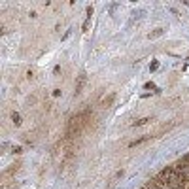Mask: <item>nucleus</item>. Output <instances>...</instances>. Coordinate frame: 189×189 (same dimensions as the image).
I'll use <instances>...</instances> for the list:
<instances>
[{"mask_svg":"<svg viewBox=\"0 0 189 189\" xmlns=\"http://www.w3.org/2000/svg\"><path fill=\"white\" fill-rule=\"evenodd\" d=\"M161 34H163V28H157L155 32H151V34H149V38H157V36H161Z\"/></svg>","mask_w":189,"mask_h":189,"instance_id":"obj_6","label":"nucleus"},{"mask_svg":"<svg viewBox=\"0 0 189 189\" xmlns=\"http://www.w3.org/2000/svg\"><path fill=\"white\" fill-rule=\"evenodd\" d=\"M148 138H149V136H142V138H138V140H134V142H131V144H129V148H136V146H140L142 142H146Z\"/></svg>","mask_w":189,"mask_h":189,"instance_id":"obj_1","label":"nucleus"},{"mask_svg":"<svg viewBox=\"0 0 189 189\" xmlns=\"http://www.w3.org/2000/svg\"><path fill=\"white\" fill-rule=\"evenodd\" d=\"M11 121H14V125H19L21 123V117H19V113H11Z\"/></svg>","mask_w":189,"mask_h":189,"instance_id":"obj_4","label":"nucleus"},{"mask_svg":"<svg viewBox=\"0 0 189 189\" xmlns=\"http://www.w3.org/2000/svg\"><path fill=\"white\" fill-rule=\"evenodd\" d=\"M113 99H115V95L112 93V95H110V97H108V99H104V100H102V106H110V104L113 102Z\"/></svg>","mask_w":189,"mask_h":189,"instance_id":"obj_3","label":"nucleus"},{"mask_svg":"<svg viewBox=\"0 0 189 189\" xmlns=\"http://www.w3.org/2000/svg\"><path fill=\"white\" fill-rule=\"evenodd\" d=\"M148 121H151V119H149V117H144V119H138V121L134 123V127H140V125H146V123Z\"/></svg>","mask_w":189,"mask_h":189,"instance_id":"obj_5","label":"nucleus"},{"mask_svg":"<svg viewBox=\"0 0 189 189\" xmlns=\"http://www.w3.org/2000/svg\"><path fill=\"white\" fill-rule=\"evenodd\" d=\"M83 83H85V76H80V78H78V87H76V93H80V91H81Z\"/></svg>","mask_w":189,"mask_h":189,"instance_id":"obj_2","label":"nucleus"}]
</instances>
